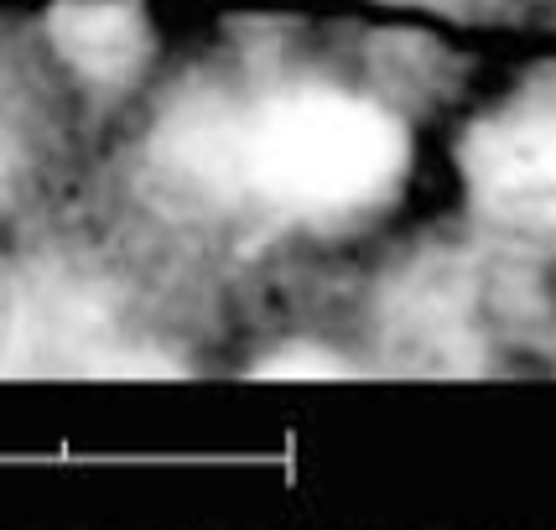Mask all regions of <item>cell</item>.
Instances as JSON below:
<instances>
[{
	"instance_id": "cell-1",
	"label": "cell",
	"mask_w": 556,
	"mask_h": 530,
	"mask_svg": "<svg viewBox=\"0 0 556 530\" xmlns=\"http://www.w3.org/2000/svg\"><path fill=\"white\" fill-rule=\"evenodd\" d=\"M453 68L412 37H240L162 68L89 188L255 333L406 224Z\"/></svg>"
},
{
	"instance_id": "cell-2",
	"label": "cell",
	"mask_w": 556,
	"mask_h": 530,
	"mask_svg": "<svg viewBox=\"0 0 556 530\" xmlns=\"http://www.w3.org/2000/svg\"><path fill=\"white\" fill-rule=\"evenodd\" d=\"M244 338L94 188L0 229V380H198L240 359Z\"/></svg>"
},
{
	"instance_id": "cell-3",
	"label": "cell",
	"mask_w": 556,
	"mask_h": 530,
	"mask_svg": "<svg viewBox=\"0 0 556 530\" xmlns=\"http://www.w3.org/2000/svg\"><path fill=\"white\" fill-rule=\"evenodd\" d=\"M281 317L343 343L364 375H509L556 354V276L494 255L447 214L395 224Z\"/></svg>"
},
{
	"instance_id": "cell-4",
	"label": "cell",
	"mask_w": 556,
	"mask_h": 530,
	"mask_svg": "<svg viewBox=\"0 0 556 530\" xmlns=\"http://www.w3.org/2000/svg\"><path fill=\"white\" fill-rule=\"evenodd\" d=\"M463 229L494 255L556 276V73L473 104L447 141Z\"/></svg>"
},
{
	"instance_id": "cell-5",
	"label": "cell",
	"mask_w": 556,
	"mask_h": 530,
	"mask_svg": "<svg viewBox=\"0 0 556 530\" xmlns=\"http://www.w3.org/2000/svg\"><path fill=\"white\" fill-rule=\"evenodd\" d=\"M94 125L52 78L37 37L0 48V229L52 214L89 188Z\"/></svg>"
},
{
	"instance_id": "cell-6",
	"label": "cell",
	"mask_w": 556,
	"mask_h": 530,
	"mask_svg": "<svg viewBox=\"0 0 556 530\" xmlns=\"http://www.w3.org/2000/svg\"><path fill=\"white\" fill-rule=\"evenodd\" d=\"M31 37L99 141L162 73V31L146 0H52Z\"/></svg>"
},
{
	"instance_id": "cell-7",
	"label": "cell",
	"mask_w": 556,
	"mask_h": 530,
	"mask_svg": "<svg viewBox=\"0 0 556 530\" xmlns=\"http://www.w3.org/2000/svg\"><path fill=\"white\" fill-rule=\"evenodd\" d=\"M390 5H406V11H442V16H463V11H473L479 0H390Z\"/></svg>"
}]
</instances>
